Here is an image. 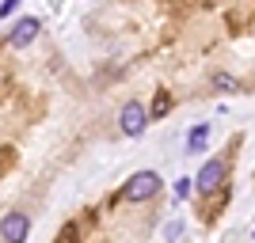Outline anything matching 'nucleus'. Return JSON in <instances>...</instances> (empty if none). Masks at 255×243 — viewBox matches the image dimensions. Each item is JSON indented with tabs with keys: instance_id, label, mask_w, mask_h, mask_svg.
<instances>
[{
	"instance_id": "3",
	"label": "nucleus",
	"mask_w": 255,
	"mask_h": 243,
	"mask_svg": "<svg viewBox=\"0 0 255 243\" xmlns=\"http://www.w3.org/2000/svg\"><path fill=\"white\" fill-rule=\"evenodd\" d=\"M118 126H122L126 137H141L145 126H149V110H145L141 103H126V106H122V114H118Z\"/></svg>"
},
{
	"instance_id": "2",
	"label": "nucleus",
	"mask_w": 255,
	"mask_h": 243,
	"mask_svg": "<svg viewBox=\"0 0 255 243\" xmlns=\"http://www.w3.org/2000/svg\"><path fill=\"white\" fill-rule=\"evenodd\" d=\"M225 175H229V167H225V160H210L198 175H194V186H198V194H217L221 190Z\"/></svg>"
},
{
	"instance_id": "6",
	"label": "nucleus",
	"mask_w": 255,
	"mask_h": 243,
	"mask_svg": "<svg viewBox=\"0 0 255 243\" xmlns=\"http://www.w3.org/2000/svg\"><path fill=\"white\" fill-rule=\"evenodd\" d=\"M206 141H210V126H194L191 133H187V152H202Z\"/></svg>"
},
{
	"instance_id": "5",
	"label": "nucleus",
	"mask_w": 255,
	"mask_h": 243,
	"mask_svg": "<svg viewBox=\"0 0 255 243\" xmlns=\"http://www.w3.org/2000/svg\"><path fill=\"white\" fill-rule=\"evenodd\" d=\"M38 31H42V23L34 19V15H23V19H15V27H11V46H15V50L31 46L34 38H38Z\"/></svg>"
},
{
	"instance_id": "8",
	"label": "nucleus",
	"mask_w": 255,
	"mask_h": 243,
	"mask_svg": "<svg viewBox=\"0 0 255 243\" xmlns=\"http://www.w3.org/2000/svg\"><path fill=\"white\" fill-rule=\"evenodd\" d=\"M213 84L221 87V91H236V80H233V76H213Z\"/></svg>"
},
{
	"instance_id": "1",
	"label": "nucleus",
	"mask_w": 255,
	"mask_h": 243,
	"mask_svg": "<svg viewBox=\"0 0 255 243\" xmlns=\"http://www.w3.org/2000/svg\"><path fill=\"white\" fill-rule=\"evenodd\" d=\"M160 186H164V179H160L156 171H137L133 179H126L122 198H126V201H149V198L160 194Z\"/></svg>"
},
{
	"instance_id": "7",
	"label": "nucleus",
	"mask_w": 255,
	"mask_h": 243,
	"mask_svg": "<svg viewBox=\"0 0 255 243\" xmlns=\"http://www.w3.org/2000/svg\"><path fill=\"white\" fill-rule=\"evenodd\" d=\"M171 106V99H168V91H156V103H152V118H160L164 110Z\"/></svg>"
},
{
	"instance_id": "9",
	"label": "nucleus",
	"mask_w": 255,
	"mask_h": 243,
	"mask_svg": "<svg viewBox=\"0 0 255 243\" xmlns=\"http://www.w3.org/2000/svg\"><path fill=\"white\" fill-rule=\"evenodd\" d=\"M19 4H23V0H4V4H0V19H8L11 11L19 8Z\"/></svg>"
},
{
	"instance_id": "10",
	"label": "nucleus",
	"mask_w": 255,
	"mask_h": 243,
	"mask_svg": "<svg viewBox=\"0 0 255 243\" xmlns=\"http://www.w3.org/2000/svg\"><path fill=\"white\" fill-rule=\"evenodd\" d=\"M191 190H194V182H191V179H179V182H175V194H179V198H187Z\"/></svg>"
},
{
	"instance_id": "4",
	"label": "nucleus",
	"mask_w": 255,
	"mask_h": 243,
	"mask_svg": "<svg viewBox=\"0 0 255 243\" xmlns=\"http://www.w3.org/2000/svg\"><path fill=\"white\" fill-rule=\"evenodd\" d=\"M27 232H31V221H27V213H19V209H11L8 217L0 221V240L19 243V240H27Z\"/></svg>"
}]
</instances>
